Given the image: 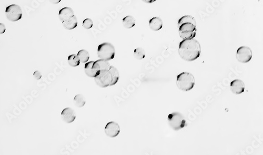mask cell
<instances>
[{
  "label": "cell",
  "instance_id": "15",
  "mask_svg": "<svg viewBox=\"0 0 263 155\" xmlns=\"http://www.w3.org/2000/svg\"><path fill=\"white\" fill-rule=\"evenodd\" d=\"M149 26L150 29L154 31H157L163 27V21L159 17H154L149 20Z\"/></svg>",
  "mask_w": 263,
  "mask_h": 155
},
{
  "label": "cell",
  "instance_id": "10",
  "mask_svg": "<svg viewBox=\"0 0 263 155\" xmlns=\"http://www.w3.org/2000/svg\"><path fill=\"white\" fill-rule=\"evenodd\" d=\"M61 118L66 124H71L75 119V113L73 109L68 107L62 111L61 113Z\"/></svg>",
  "mask_w": 263,
  "mask_h": 155
},
{
  "label": "cell",
  "instance_id": "3",
  "mask_svg": "<svg viewBox=\"0 0 263 155\" xmlns=\"http://www.w3.org/2000/svg\"><path fill=\"white\" fill-rule=\"evenodd\" d=\"M195 83L194 77L190 72H182L177 77V86L183 91L191 90L194 87Z\"/></svg>",
  "mask_w": 263,
  "mask_h": 155
},
{
  "label": "cell",
  "instance_id": "14",
  "mask_svg": "<svg viewBox=\"0 0 263 155\" xmlns=\"http://www.w3.org/2000/svg\"><path fill=\"white\" fill-rule=\"evenodd\" d=\"M93 66L99 72L109 71L111 66L108 61L102 59H99L97 61H94Z\"/></svg>",
  "mask_w": 263,
  "mask_h": 155
},
{
  "label": "cell",
  "instance_id": "16",
  "mask_svg": "<svg viewBox=\"0 0 263 155\" xmlns=\"http://www.w3.org/2000/svg\"><path fill=\"white\" fill-rule=\"evenodd\" d=\"M63 26L66 30H71L75 28L77 26V19L75 15L62 22Z\"/></svg>",
  "mask_w": 263,
  "mask_h": 155
},
{
  "label": "cell",
  "instance_id": "25",
  "mask_svg": "<svg viewBox=\"0 0 263 155\" xmlns=\"http://www.w3.org/2000/svg\"><path fill=\"white\" fill-rule=\"evenodd\" d=\"M6 26L2 23H0V34H2L6 32Z\"/></svg>",
  "mask_w": 263,
  "mask_h": 155
},
{
  "label": "cell",
  "instance_id": "6",
  "mask_svg": "<svg viewBox=\"0 0 263 155\" xmlns=\"http://www.w3.org/2000/svg\"><path fill=\"white\" fill-rule=\"evenodd\" d=\"M6 14L9 20L11 22H17L22 18V9L18 5L12 4L6 8Z\"/></svg>",
  "mask_w": 263,
  "mask_h": 155
},
{
  "label": "cell",
  "instance_id": "24",
  "mask_svg": "<svg viewBox=\"0 0 263 155\" xmlns=\"http://www.w3.org/2000/svg\"><path fill=\"white\" fill-rule=\"evenodd\" d=\"M33 76L34 77V78L37 80H40L41 78V77H42V75H41L40 72L39 71H37V70L35 71V72H34Z\"/></svg>",
  "mask_w": 263,
  "mask_h": 155
},
{
  "label": "cell",
  "instance_id": "18",
  "mask_svg": "<svg viewBox=\"0 0 263 155\" xmlns=\"http://www.w3.org/2000/svg\"><path fill=\"white\" fill-rule=\"evenodd\" d=\"M123 24L126 29H131L135 25V19L131 15H128L123 19Z\"/></svg>",
  "mask_w": 263,
  "mask_h": 155
},
{
  "label": "cell",
  "instance_id": "9",
  "mask_svg": "<svg viewBox=\"0 0 263 155\" xmlns=\"http://www.w3.org/2000/svg\"><path fill=\"white\" fill-rule=\"evenodd\" d=\"M120 133V125L116 122H110L105 126V134L110 138L116 137Z\"/></svg>",
  "mask_w": 263,
  "mask_h": 155
},
{
  "label": "cell",
  "instance_id": "17",
  "mask_svg": "<svg viewBox=\"0 0 263 155\" xmlns=\"http://www.w3.org/2000/svg\"><path fill=\"white\" fill-rule=\"evenodd\" d=\"M109 71L110 73L111 77H112V82H111L110 86L114 85L118 82V81L119 80V76H119V72H118V69L115 66H110Z\"/></svg>",
  "mask_w": 263,
  "mask_h": 155
},
{
  "label": "cell",
  "instance_id": "20",
  "mask_svg": "<svg viewBox=\"0 0 263 155\" xmlns=\"http://www.w3.org/2000/svg\"><path fill=\"white\" fill-rule=\"evenodd\" d=\"M77 57L79 58V61L82 63L87 62L90 58V54L86 50H81L77 54Z\"/></svg>",
  "mask_w": 263,
  "mask_h": 155
},
{
  "label": "cell",
  "instance_id": "4",
  "mask_svg": "<svg viewBox=\"0 0 263 155\" xmlns=\"http://www.w3.org/2000/svg\"><path fill=\"white\" fill-rule=\"evenodd\" d=\"M115 54V48L110 43H103L98 47V55L100 59L108 61L113 59Z\"/></svg>",
  "mask_w": 263,
  "mask_h": 155
},
{
  "label": "cell",
  "instance_id": "5",
  "mask_svg": "<svg viewBox=\"0 0 263 155\" xmlns=\"http://www.w3.org/2000/svg\"><path fill=\"white\" fill-rule=\"evenodd\" d=\"M168 122L169 126L175 131H178L187 125L185 119L180 113L175 112L169 114L168 116Z\"/></svg>",
  "mask_w": 263,
  "mask_h": 155
},
{
  "label": "cell",
  "instance_id": "21",
  "mask_svg": "<svg viewBox=\"0 0 263 155\" xmlns=\"http://www.w3.org/2000/svg\"><path fill=\"white\" fill-rule=\"evenodd\" d=\"M68 62L70 66L76 67L79 66L80 61L77 55L72 54L68 57Z\"/></svg>",
  "mask_w": 263,
  "mask_h": 155
},
{
  "label": "cell",
  "instance_id": "7",
  "mask_svg": "<svg viewBox=\"0 0 263 155\" xmlns=\"http://www.w3.org/2000/svg\"><path fill=\"white\" fill-rule=\"evenodd\" d=\"M96 85L101 88L110 86L112 82V77L109 71H100L94 78Z\"/></svg>",
  "mask_w": 263,
  "mask_h": 155
},
{
  "label": "cell",
  "instance_id": "2",
  "mask_svg": "<svg viewBox=\"0 0 263 155\" xmlns=\"http://www.w3.org/2000/svg\"><path fill=\"white\" fill-rule=\"evenodd\" d=\"M179 32L183 40L194 39L196 34V22L191 15H185L179 20Z\"/></svg>",
  "mask_w": 263,
  "mask_h": 155
},
{
  "label": "cell",
  "instance_id": "19",
  "mask_svg": "<svg viewBox=\"0 0 263 155\" xmlns=\"http://www.w3.org/2000/svg\"><path fill=\"white\" fill-rule=\"evenodd\" d=\"M86 103V99L84 96L82 94H78L76 95L74 98V103L75 106L79 108H82Z\"/></svg>",
  "mask_w": 263,
  "mask_h": 155
},
{
  "label": "cell",
  "instance_id": "11",
  "mask_svg": "<svg viewBox=\"0 0 263 155\" xmlns=\"http://www.w3.org/2000/svg\"><path fill=\"white\" fill-rule=\"evenodd\" d=\"M245 88V83L241 80H234L230 82V90L234 94H241L244 91Z\"/></svg>",
  "mask_w": 263,
  "mask_h": 155
},
{
  "label": "cell",
  "instance_id": "1",
  "mask_svg": "<svg viewBox=\"0 0 263 155\" xmlns=\"http://www.w3.org/2000/svg\"><path fill=\"white\" fill-rule=\"evenodd\" d=\"M201 52V45L196 39L183 40L180 43L179 54L185 61H194L199 57Z\"/></svg>",
  "mask_w": 263,
  "mask_h": 155
},
{
  "label": "cell",
  "instance_id": "23",
  "mask_svg": "<svg viewBox=\"0 0 263 155\" xmlns=\"http://www.w3.org/2000/svg\"><path fill=\"white\" fill-rule=\"evenodd\" d=\"M93 26V21L90 18H86L83 21V27L85 29H90Z\"/></svg>",
  "mask_w": 263,
  "mask_h": 155
},
{
  "label": "cell",
  "instance_id": "13",
  "mask_svg": "<svg viewBox=\"0 0 263 155\" xmlns=\"http://www.w3.org/2000/svg\"><path fill=\"white\" fill-rule=\"evenodd\" d=\"M94 62V61H90L85 65V72L90 77L95 78L99 72L93 66Z\"/></svg>",
  "mask_w": 263,
  "mask_h": 155
},
{
  "label": "cell",
  "instance_id": "22",
  "mask_svg": "<svg viewBox=\"0 0 263 155\" xmlns=\"http://www.w3.org/2000/svg\"><path fill=\"white\" fill-rule=\"evenodd\" d=\"M134 57L137 60H142L145 57V51L144 49L142 48H137L135 49L134 52Z\"/></svg>",
  "mask_w": 263,
  "mask_h": 155
},
{
  "label": "cell",
  "instance_id": "12",
  "mask_svg": "<svg viewBox=\"0 0 263 155\" xmlns=\"http://www.w3.org/2000/svg\"><path fill=\"white\" fill-rule=\"evenodd\" d=\"M74 15L73 10L70 7H64L59 12V18L62 22L68 20Z\"/></svg>",
  "mask_w": 263,
  "mask_h": 155
},
{
  "label": "cell",
  "instance_id": "8",
  "mask_svg": "<svg viewBox=\"0 0 263 155\" xmlns=\"http://www.w3.org/2000/svg\"><path fill=\"white\" fill-rule=\"evenodd\" d=\"M252 57V51L249 46H241L236 52V58L238 61L243 63L249 62Z\"/></svg>",
  "mask_w": 263,
  "mask_h": 155
}]
</instances>
